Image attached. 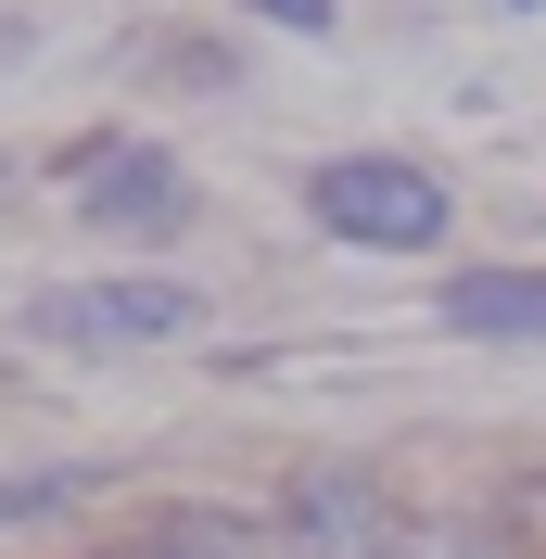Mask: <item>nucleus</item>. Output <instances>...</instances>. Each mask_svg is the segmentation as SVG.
<instances>
[{"label": "nucleus", "instance_id": "f257e3e1", "mask_svg": "<svg viewBox=\"0 0 546 559\" xmlns=\"http://www.w3.org/2000/svg\"><path fill=\"white\" fill-rule=\"evenodd\" d=\"M306 204L331 242H369V254H432L444 242V178L407 166V153H331L306 178Z\"/></svg>", "mask_w": 546, "mask_h": 559}, {"label": "nucleus", "instance_id": "f03ea898", "mask_svg": "<svg viewBox=\"0 0 546 559\" xmlns=\"http://www.w3.org/2000/svg\"><path fill=\"white\" fill-rule=\"evenodd\" d=\"M191 280H64V293H38L26 306V331L38 344H90V356H115V344H178L191 331Z\"/></svg>", "mask_w": 546, "mask_h": 559}, {"label": "nucleus", "instance_id": "7ed1b4c3", "mask_svg": "<svg viewBox=\"0 0 546 559\" xmlns=\"http://www.w3.org/2000/svg\"><path fill=\"white\" fill-rule=\"evenodd\" d=\"M268 547H280V559H407L419 534L394 522V496H381L369 471H306Z\"/></svg>", "mask_w": 546, "mask_h": 559}, {"label": "nucleus", "instance_id": "20e7f679", "mask_svg": "<svg viewBox=\"0 0 546 559\" xmlns=\"http://www.w3.org/2000/svg\"><path fill=\"white\" fill-rule=\"evenodd\" d=\"M76 204L103 216V229H166V216H178V166L153 153V140H115V153L76 166Z\"/></svg>", "mask_w": 546, "mask_h": 559}, {"label": "nucleus", "instance_id": "39448f33", "mask_svg": "<svg viewBox=\"0 0 546 559\" xmlns=\"http://www.w3.org/2000/svg\"><path fill=\"white\" fill-rule=\"evenodd\" d=\"M444 331L534 344V331H546V267H458V280H444Z\"/></svg>", "mask_w": 546, "mask_h": 559}, {"label": "nucleus", "instance_id": "423d86ee", "mask_svg": "<svg viewBox=\"0 0 546 559\" xmlns=\"http://www.w3.org/2000/svg\"><path fill=\"white\" fill-rule=\"evenodd\" d=\"M90 484H103V471H76V457H51V471H0V534H13V522H64Z\"/></svg>", "mask_w": 546, "mask_h": 559}, {"label": "nucleus", "instance_id": "0eeeda50", "mask_svg": "<svg viewBox=\"0 0 546 559\" xmlns=\"http://www.w3.org/2000/svg\"><path fill=\"white\" fill-rule=\"evenodd\" d=\"M166 559H280L254 522H229V509H178L166 522Z\"/></svg>", "mask_w": 546, "mask_h": 559}, {"label": "nucleus", "instance_id": "6e6552de", "mask_svg": "<svg viewBox=\"0 0 546 559\" xmlns=\"http://www.w3.org/2000/svg\"><path fill=\"white\" fill-rule=\"evenodd\" d=\"M407 559H483V534H471V522H444V534H419Z\"/></svg>", "mask_w": 546, "mask_h": 559}, {"label": "nucleus", "instance_id": "1a4fd4ad", "mask_svg": "<svg viewBox=\"0 0 546 559\" xmlns=\"http://www.w3.org/2000/svg\"><path fill=\"white\" fill-rule=\"evenodd\" d=\"M254 13H280V26H331V0H254Z\"/></svg>", "mask_w": 546, "mask_h": 559}, {"label": "nucleus", "instance_id": "9d476101", "mask_svg": "<svg viewBox=\"0 0 546 559\" xmlns=\"http://www.w3.org/2000/svg\"><path fill=\"white\" fill-rule=\"evenodd\" d=\"M521 13H534V0H521Z\"/></svg>", "mask_w": 546, "mask_h": 559}]
</instances>
